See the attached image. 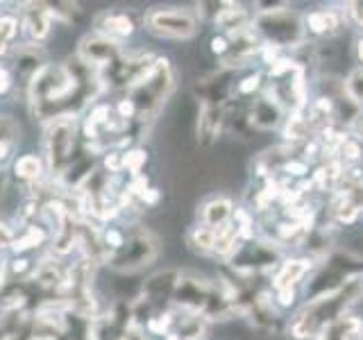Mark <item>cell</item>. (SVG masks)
Segmentation results:
<instances>
[{
    "instance_id": "obj_1",
    "label": "cell",
    "mask_w": 363,
    "mask_h": 340,
    "mask_svg": "<svg viewBox=\"0 0 363 340\" xmlns=\"http://www.w3.org/2000/svg\"><path fill=\"white\" fill-rule=\"evenodd\" d=\"M361 298H363V277H354L340 290L327 295V298L306 302L302 309L291 317L289 336L293 340H313L329 322H334L336 317L345 315L350 311V306H354Z\"/></svg>"
},
{
    "instance_id": "obj_2",
    "label": "cell",
    "mask_w": 363,
    "mask_h": 340,
    "mask_svg": "<svg viewBox=\"0 0 363 340\" xmlns=\"http://www.w3.org/2000/svg\"><path fill=\"white\" fill-rule=\"evenodd\" d=\"M252 30L257 32V37L275 48H293L298 50L304 45L306 28L304 18L286 7L275 9V11H257L252 18Z\"/></svg>"
},
{
    "instance_id": "obj_3",
    "label": "cell",
    "mask_w": 363,
    "mask_h": 340,
    "mask_svg": "<svg viewBox=\"0 0 363 340\" xmlns=\"http://www.w3.org/2000/svg\"><path fill=\"white\" fill-rule=\"evenodd\" d=\"M145 30L162 39H191L198 32V18L189 9L157 7L143 18Z\"/></svg>"
},
{
    "instance_id": "obj_4",
    "label": "cell",
    "mask_w": 363,
    "mask_h": 340,
    "mask_svg": "<svg viewBox=\"0 0 363 340\" xmlns=\"http://www.w3.org/2000/svg\"><path fill=\"white\" fill-rule=\"evenodd\" d=\"M75 145V118L62 116L50 120L48 130H45V157H48V166L52 173L62 175V170L71 162V152Z\"/></svg>"
},
{
    "instance_id": "obj_5",
    "label": "cell",
    "mask_w": 363,
    "mask_h": 340,
    "mask_svg": "<svg viewBox=\"0 0 363 340\" xmlns=\"http://www.w3.org/2000/svg\"><path fill=\"white\" fill-rule=\"evenodd\" d=\"M155 256H157V241L152 238V234L139 232L132 238H125V245L111 256V266L118 270H136L141 266H147Z\"/></svg>"
},
{
    "instance_id": "obj_6",
    "label": "cell",
    "mask_w": 363,
    "mask_h": 340,
    "mask_svg": "<svg viewBox=\"0 0 363 340\" xmlns=\"http://www.w3.org/2000/svg\"><path fill=\"white\" fill-rule=\"evenodd\" d=\"M118 55H121V43L102 37V34L84 37L82 43H79V60H82L84 64H89V66H94L96 71H98V68L116 64Z\"/></svg>"
},
{
    "instance_id": "obj_7",
    "label": "cell",
    "mask_w": 363,
    "mask_h": 340,
    "mask_svg": "<svg viewBox=\"0 0 363 340\" xmlns=\"http://www.w3.org/2000/svg\"><path fill=\"white\" fill-rule=\"evenodd\" d=\"M313 270V259L311 256H295L286 259L277 266V272L272 275V288H295L304 277Z\"/></svg>"
},
{
    "instance_id": "obj_8",
    "label": "cell",
    "mask_w": 363,
    "mask_h": 340,
    "mask_svg": "<svg viewBox=\"0 0 363 340\" xmlns=\"http://www.w3.org/2000/svg\"><path fill=\"white\" fill-rule=\"evenodd\" d=\"M234 215V202L225 196H216L209 198L200 204L198 209V225L211 227V230H220V227L230 225Z\"/></svg>"
},
{
    "instance_id": "obj_9",
    "label": "cell",
    "mask_w": 363,
    "mask_h": 340,
    "mask_svg": "<svg viewBox=\"0 0 363 340\" xmlns=\"http://www.w3.org/2000/svg\"><path fill=\"white\" fill-rule=\"evenodd\" d=\"M225 120H227V111L223 105H213V102L202 100L200 116H198V139L202 143H213L216 136L220 134Z\"/></svg>"
},
{
    "instance_id": "obj_10",
    "label": "cell",
    "mask_w": 363,
    "mask_h": 340,
    "mask_svg": "<svg viewBox=\"0 0 363 340\" xmlns=\"http://www.w3.org/2000/svg\"><path fill=\"white\" fill-rule=\"evenodd\" d=\"M96 30L102 37L121 43V39L134 34V21L125 11H102L96 18Z\"/></svg>"
},
{
    "instance_id": "obj_11",
    "label": "cell",
    "mask_w": 363,
    "mask_h": 340,
    "mask_svg": "<svg viewBox=\"0 0 363 340\" xmlns=\"http://www.w3.org/2000/svg\"><path fill=\"white\" fill-rule=\"evenodd\" d=\"M247 113H250V123H252V128L272 130V128H279V125L284 123V113L286 111H284L275 100L264 94L259 100H255L252 109H250Z\"/></svg>"
},
{
    "instance_id": "obj_12",
    "label": "cell",
    "mask_w": 363,
    "mask_h": 340,
    "mask_svg": "<svg viewBox=\"0 0 363 340\" xmlns=\"http://www.w3.org/2000/svg\"><path fill=\"white\" fill-rule=\"evenodd\" d=\"M213 23L218 26L220 30H225L227 34L238 32V30H245L252 26V16L243 5H236V3H220L218 11L213 14Z\"/></svg>"
},
{
    "instance_id": "obj_13",
    "label": "cell",
    "mask_w": 363,
    "mask_h": 340,
    "mask_svg": "<svg viewBox=\"0 0 363 340\" xmlns=\"http://www.w3.org/2000/svg\"><path fill=\"white\" fill-rule=\"evenodd\" d=\"M21 28L32 41H43L50 34V11L43 5H30V9L23 11Z\"/></svg>"
},
{
    "instance_id": "obj_14",
    "label": "cell",
    "mask_w": 363,
    "mask_h": 340,
    "mask_svg": "<svg viewBox=\"0 0 363 340\" xmlns=\"http://www.w3.org/2000/svg\"><path fill=\"white\" fill-rule=\"evenodd\" d=\"M361 324H363L361 317L345 313L336 317L334 322H329L313 340H359Z\"/></svg>"
},
{
    "instance_id": "obj_15",
    "label": "cell",
    "mask_w": 363,
    "mask_h": 340,
    "mask_svg": "<svg viewBox=\"0 0 363 340\" xmlns=\"http://www.w3.org/2000/svg\"><path fill=\"white\" fill-rule=\"evenodd\" d=\"M340 23H343V18L336 9H315L304 16V28L318 34V37H329V34L338 32Z\"/></svg>"
},
{
    "instance_id": "obj_16",
    "label": "cell",
    "mask_w": 363,
    "mask_h": 340,
    "mask_svg": "<svg viewBox=\"0 0 363 340\" xmlns=\"http://www.w3.org/2000/svg\"><path fill=\"white\" fill-rule=\"evenodd\" d=\"M14 173L21 181H28V184H32V181H39L45 173V162L39 157V154H23L18 157L14 162Z\"/></svg>"
},
{
    "instance_id": "obj_17",
    "label": "cell",
    "mask_w": 363,
    "mask_h": 340,
    "mask_svg": "<svg viewBox=\"0 0 363 340\" xmlns=\"http://www.w3.org/2000/svg\"><path fill=\"white\" fill-rule=\"evenodd\" d=\"M186 245L196 254H213L216 230H211V227H204V225L191 227L189 234H186Z\"/></svg>"
},
{
    "instance_id": "obj_18",
    "label": "cell",
    "mask_w": 363,
    "mask_h": 340,
    "mask_svg": "<svg viewBox=\"0 0 363 340\" xmlns=\"http://www.w3.org/2000/svg\"><path fill=\"white\" fill-rule=\"evenodd\" d=\"M281 125H284V139H286V143H291V145H298V143L306 141V139H309V134H311L302 111L289 113Z\"/></svg>"
},
{
    "instance_id": "obj_19",
    "label": "cell",
    "mask_w": 363,
    "mask_h": 340,
    "mask_svg": "<svg viewBox=\"0 0 363 340\" xmlns=\"http://www.w3.org/2000/svg\"><path fill=\"white\" fill-rule=\"evenodd\" d=\"M177 336L182 340H202L207 336V317L202 313H193V315L182 317Z\"/></svg>"
},
{
    "instance_id": "obj_20",
    "label": "cell",
    "mask_w": 363,
    "mask_h": 340,
    "mask_svg": "<svg viewBox=\"0 0 363 340\" xmlns=\"http://www.w3.org/2000/svg\"><path fill=\"white\" fill-rule=\"evenodd\" d=\"M343 96L354 102L359 109H363V66L352 68L347 77L343 79Z\"/></svg>"
},
{
    "instance_id": "obj_21",
    "label": "cell",
    "mask_w": 363,
    "mask_h": 340,
    "mask_svg": "<svg viewBox=\"0 0 363 340\" xmlns=\"http://www.w3.org/2000/svg\"><path fill=\"white\" fill-rule=\"evenodd\" d=\"M338 159L343 164H359L361 159H363V145L361 141L357 139V136H347L345 143L340 145V150H338Z\"/></svg>"
},
{
    "instance_id": "obj_22",
    "label": "cell",
    "mask_w": 363,
    "mask_h": 340,
    "mask_svg": "<svg viewBox=\"0 0 363 340\" xmlns=\"http://www.w3.org/2000/svg\"><path fill=\"white\" fill-rule=\"evenodd\" d=\"M18 125L14 118L9 116H0V143H14L18 141Z\"/></svg>"
},
{
    "instance_id": "obj_23",
    "label": "cell",
    "mask_w": 363,
    "mask_h": 340,
    "mask_svg": "<svg viewBox=\"0 0 363 340\" xmlns=\"http://www.w3.org/2000/svg\"><path fill=\"white\" fill-rule=\"evenodd\" d=\"M147 162V154L143 150H132V152H125L123 154V168H128L134 177H139L141 173V166Z\"/></svg>"
},
{
    "instance_id": "obj_24",
    "label": "cell",
    "mask_w": 363,
    "mask_h": 340,
    "mask_svg": "<svg viewBox=\"0 0 363 340\" xmlns=\"http://www.w3.org/2000/svg\"><path fill=\"white\" fill-rule=\"evenodd\" d=\"M18 34V18L11 14L0 16V41H11Z\"/></svg>"
},
{
    "instance_id": "obj_25",
    "label": "cell",
    "mask_w": 363,
    "mask_h": 340,
    "mask_svg": "<svg viewBox=\"0 0 363 340\" xmlns=\"http://www.w3.org/2000/svg\"><path fill=\"white\" fill-rule=\"evenodd\" d=\"M261 79H264V75H261V73H252V75H247L245 79H241V82L236 84L238 96H252L255 91L261 89Z\"/></svg>"
},
{
    "instance_id": "obj_26",
    "label": "cell",
    "mask_w": 363,
    "mask_h": 340,
    "mask_svg": "<svg viewBox=\"0 0 363 340\" xmlns=\"http://www.w3.org/2000/svg\"><path fill=\"white\" fill-rule=\"evenodd\" d=\"M295 288H281V290H275V304L279 309H291L295 304Z\"/></svg>"
},
{
    "instance_id": "obj_27",
    "label": "cell",
    "mask_w": 363,
    "mask_h": 340,
    "mask_svg": "<svg viewBox=\"0 0 363 340\" xmlns=\"http://www.w3.org/2000/svg\"><path fill=\"white\" fill-rule=\"evenodd\" d=\"M345 14L357 28L363 30V0H361V3H347L345 5Z\"/></svg>"
},
{
    "instance_id": "obj_28",
    "label": "cell",
    "mask_w": 363,
    "mask_h": 340,
    "mask_svg": "<svg viewBox=\"0 0 363 340\" xmlns=\"http://www.w3.org/2000/svg\"><path fill=\"white\" fill-rule=\"evenodd\" d=\"M227 50H230V39H227V37H223V34H220V37H213L211 39V52L213 55L225 57Z\"/></svg>"
},
{
    "instance_id": "obj_29",
    "label": "cell",
    "mask_w": 363,
    "mask_h": 340,
    "mask_svg": "<svg viewBox=\"0 0 363 340\" xmlns=\"http://www.w3.org/2000/svg\"><path fill=\"white\" fill-rule=\"evenodd\" d=\"M9 89H11V75L7 68L0 66V94H7Z\"/></svg>"
},
{
    "instance_id": "obj_30",
    "label": "cell",
    "mask_w": 363,
    "mask_h": 340,
    "mask_svg": "<svg viewBox=\"0 0 363 340\" xmlns=\"http://www.w3.org/2000/svg\"><path fill=\"white\" fill-rule=\"evenodd\" d=\"M139 198H141L143 204H157V200H159V191H157V188H145Z\"/></svg>"
},
{
    "instance_id": "obj_31",
    "label": "cell",
    "mask_w": 363,
    "mask_h": 340,
    "mask_svg": "<svg viewBox=\"0 0 363 340\" xmlns=\"http://www.w3.org/2000/svg\"><path fill=\"white\" fill-rule=\"evenodd\" d=\"M354 55H357V62L359 66H363V34L357 39V45H354Z\"/></svg>"
},
{
    "instance_id": "obj_32",
    "label": "cell",
    "mask_w": 363,
    "mask_h": 340,
    "mask_svg": "<svg viewBox=\"0 0 363 340\" xmlns=\"http://www.w3.org/2000/svg\"><path fill=\"white\" fill-rule=\"evenodd\" d=\"M166 340H182V338H179V336H177L175 332H170V334L166 336Z\"/></svg>"
},
{
    "instance_id": "obj_33",
    "label": "cell",
    "mask_w": 363,
    "mask_h": 340,
    "mask_svg": "<svg viewBox=\"0 0 363 340\" xmlns=\"http://www.w3.org/2000/svg\"><path fill=\"white\" fill-rule=\"evenodd\" d=\"M5 50H7V43H5V41H0V57L5 55Z\"/></svg>"
},
{
    "instance_id": "obj_34",
    "label": "cell",
    "mask_w": 363,
    "mask_h": 340,
    "mask_svg": "<svg viewBox=\"0 0 363 340\" xmlns=\"http://www.w3.org/2000/svg\"><path fill=\"white\" fill-rule=\"evenodd\" d=\"M359 340H363V324H361V332H359Z\"/></svg>"
}]
</instances>
